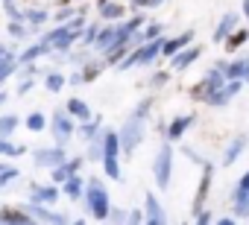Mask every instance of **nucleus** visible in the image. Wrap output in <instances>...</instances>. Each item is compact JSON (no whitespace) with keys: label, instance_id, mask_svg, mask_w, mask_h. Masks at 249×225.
<instances>
[{"label":"nucleus","instance_id":"nucleus-1","mask_svg":"<svg viewBox=\"0 0 249 225\" xmlns=\"http://www.w3.org/2000/svg\"><path fill=\"white\" fill-rule=\"evenodd\" d=\"M85 205H88V210L94 213V219H108V213H111L108 193H106V187H103L97 178H88V187H85Z\"/></svg>","mask_w":249,"mask_h":225},{"label":"nucleus","instance_id":"nucleus-2","mask_svg":"<svg viewBox=\"0 0 249 225\" xmlns=\"http://www.w3.org/2000/svg\"><path fill=\"white\" fill-rule=\"evenodd\" d=\"M161 44H164L161 35H159V38H150V41H144V44H138V50L129 53L117 67H120V70H129V67H135V64H150V62H156V59L161 56Z\"/></svg>","mask_w":249,"mask_h":225},{"label":"nucleus","instance_id":"nucleus-3","mask_svg":"<svg viewBox=\"0 0 249 225\" xmlns=\"http://www.w3.org/2000/svg\"><path fill=\"white\" fill-rule=\"evenodd\" d=\"M117 135H120V149L126 152V155H132L141 146V141H144V117L132 114L126 123H123V129Z\"/></svg>","mask_w":249,"mask_h":225},{"label":"nucleus","instance_id":"nucleus-4","mask_svg":"<svg viewBox=\"0 0 249 225\" xmlns=\"http://www.w3.org/2000/svg\"><path fill=\"white\" fill-rule=\"evenodd\" d=\"M153 173H156V184L161 190H167L170 187V173H173V146L170 144H164L159 149V155L153 161Z\"/></svg>","mask_w":249,"mask_h":225},{"label":"nucleus","instance_id":"nucleus-5","mask_svg":"<svg viewBox=\"0 0 249 225\" xmlns=\"http://www.w3.org/2000/svg\"><path fill=\"white\" fill-rule=\"evenodd\" d=\"M223 85H226V73H223V67H214V70H208V73L199 79V85H196L194 96H196V99H202V102H208V99H211Z\"/></svg>","mask_w":249,"mask_h":225},{"label":"nucleus","instance_id":"nucleus-6","mask_svg":"<svg viewBox=\"0 0 249 225\" xmlns=\"http://www.w3.org/2000/svg\"><path fill=\"white\" fill-rule=\"evenodd\" d=\"M65 161V146L56 144V146H47V149H36V164L38 167H56Z\"/></svg>","mask_w":249,"mask_h":225},{"label":"nucleus","instance_id":"nucleus-7","mask_svg":"<svg viewBox=\"0 0 249 225\" xmlns=\"http://www.w3.org/2000/svg\"><path fill=\"white\" fill-rule=\"evenodd\" d=\"M211 176H214V167H211V164H202V178H199V187H196V196H194V213H199L202 205H205V199H208Z\"/></svg>","mask_w":249,"mask_h":225},{"label":"nucleus","instance_id":"nucleus-8","mask_svg":"<svg viewBox=\"0 0 249 225\" xmlns=\"http://www.w3.org/2000/svg\"><path fill=\"white\" fill-rule=\"evenodd\" d=\"M47 38H50L53 50H71V44L76 41V30H71L68 24H65V27L59 24V30H53V32H50Z\"/></svg>","mask_w":249,"mask_h":225},{"label":"nucleus","instance_id":"nucleus-9","mask_svg":"<svg viewBox=\"0 0 249 225\" xmlns=\"http://www.w3.org/2000/svg\"><path fill=\"white\" fill-rule=\"evenodd\" d=\"M50 123H53V135H56V144H65V141L73 135V123H71V114H62V111H56Z\"/></svg>","mask_w":249,"mask_h":225},{"label":"nucleus","instance_id":"nucleus-10","mask_svg":"<svg viewBox=\"0 0 249 225\" xmlns=\"http://www.w3.org/2000/svg\"><path fill=\"white\" fill-rule=\"evenodd\" d=\"M199 53H202L199 47H191V44H188V47H182L179 53H173V56H170V64H173L176 70H185V67H191V64L199 59Z\"/></svg>","mask_w":249,"mask_h":225},{"label":"nucleus","instance_id":"nucleus-11","mask_svg":"<svg viewBox=\"0 0 249 225\" xmlns=\"http://www.w3.org/2000/svg\"><path fill=\"white\" fill-rule=\"evenodd\" d=\"M144 208H147L144 219H147L150 225H161V222H164V210H161V202L156 199V193H147V199H144Z\"/></svg>","mask_w":249,"mask_h":225},{"label":"nucleus","instance_id":"nucleus-12","mask_svg":"<svg viewBox=\"0 0 249 225\" xmlns=\"http://www.w3.org/2000/svg\"><path fill=\"white\" fill-rule=\"evenodd\" d=\"M94 47L97 50H103V53H108V50H114L117 47V27H103L100 32H97V41H94Z\"/></svg>","mask_w":249,"mask_h":225},{"label":"nucleus","instance_id":"nucleus-13","mask_svg":"<svg viewBox=\"0 0 249 225\" xmlns=\"http://www.w3.org/2000/svg\"><path fill=\"white\" fill-rule=\"evenodd\" d=\"M194 41V30H185L182 35H176V38H164V44H161V53L164 56H173V53H179L182 47H188Z\"/></svg>","mask_w":249,"mask_h":225},{"label":"nucleus","instance_id":"nucleus-14","mask_svg":"<svg viewBox=\"0 0 249 225\" xmlns=\"http://www.w3.org/2000/svg\"><path fill=\"white\" fill-rule=\"evenodd\" d=\"M220 67H223L226 79H243V82H249V59H237L231 64H220Z\"/></svg>","mask_w":249,"mask_h":225},{"label":"nucleus","instance_id":"nucleus-15","mask_svg":"<svg viewBox=\"0 0 249 225\" xmlns=\"http://www.w3.org/2000/svg\"><path fill=\"white\" fill-rule=\"evenodd\" d=\"M234 27H237V15H234V12L223 15V21H220V24H217V30H214V41H217V44H223V41L234 32Z\"/></svg>","mask_w":249,"mask_h":225},{"label":"nucleus","instance_id":"nucleus-16","mask_svg":"<svg viewBox=\"0 0 249 225\" xmlns=\"http://www.w3.org/2000/svg\"><path fill=\"white\" fill-rule=\"evenodd\" d=\"M231 208H234V216H237V219H246V216H249V190L237 187V190L231 193Z\"/></svg>","mask_w":249,"mask_h":225},{"label":"nucleus","instance_id":"nucleus-17","mask_svg":"<svg viewBox=\"0 0 249 225\" xmlns=\"http://www.w3.org/2000/svg\"><path fill=\"white\" fill-rule=\"evenodd\" d=\"M65 111H68L71 117H79V120H88V117H91L88 102H85V99H79V96H71V99H68V105H65Z\"/></svg>","mask_w":249,"mask_h":225},{"label":"nucleus","instance_id":"nucleus-18","mask_svg":"<svg viewBox=\"0 0 249 225\" xmlns=\"http://www.w3.org/2000/svg\"><path fill=\"white\" fill-rule=\"evenodd\" d=\"M194 120H196L194 114H185V117H176V120H173V123L167 126V138H170V141H179V138H182V135L188 132V126H191Z\"/></svg>","mask_w":249,"mask_h":225},{"label":"nucleus","instance_id":"nucleus-19","mask_svg":"<svg viewBox=\"0 0 249 225\" xmlns=\"http://www.w3.org/2000/svg\"><path fill=\"white\" fill-rule=\"evenodd\" d=\"M56 199H59V190H56V187H38V184H33V199H30V202L53 205Z\"/></svg>","mask_w":249,"mask_h":225},{"label":"nucleus","instance_id":"nucleus-20","mask_svg":"<svg viewBox=\"0 0 249 225\" xmlns=\"http://www.w3.org/2000/svg\"><path fill=\"white\" fill-rule=\"evenodd\" d=\"M27 210L33 213V219H44V222H65V216H62V213H50V210H44V208H41V202H30V205H27Z\"/></svg>","mask_w":249,"mask_h":225},{"label":"nucleus","instance_id":"nucleus-21","mask_svg":"<svg viewBox=\"0 0 249 225\" xmlns=\"http://www.w3.org/2000/svg\"><path fill=\"white\" fill-rule=\"evenodd\" d=\"M246 149V138H234L229 146H226V155H223V164L229 167V164H234L237 158H240V152Z\"/></svg>","mask_w":249,"mask_h":225},{"label":"nucleus","instance_id":"nucleus-22","mask_svg":"<svg viewBox=\"0 0 249 225\" xmlns=\"http://www.w3.org/2000/svg\"><path fill=\"white\" fill-rule=\"evenodd\" d=\"M47 50H53V44H50V38L44 35V38H41V44H33L30 50H24V53H21V62H33V59H38V56H44Z\"/></svg>","mask_w":249,"mask_h":225},{"label":"nucleus","instance_id":"nucleus-23","mask_svg":"<svg viewBox=\"0 0 249 225\" xmlns=\"http://www.w3.org/2000/svg\"><path fill=\"white\" fill-rule=\"evenodd\" d=\"M0 222H33L30 210H15V208H3L0 210Z\"/></svg>","mask_w":249,"mask_h":225},{"label":"nucleus","instance_id":"nucleus-24","mask_svg":"<svg viewBox=\"0 0 249 225\" xmlns=\"http://www.w3.org/2000/svg\"><path fill=\"white\" fill-rule=\"evenodd\" d=\"M100 15L111 24V21H117L123 15V6L120 3H111V0H100Z\"/></svg>","mask_w":249,"mask_h":225},{"label":"nucleus","instance_id":"nucleus-25","mask_svg":"<svg viewBox=\"0 0 249 225\" xmlns=\"http://www.w3.org/2000/svg\"><path fill=\"white\" fill-rule=\"evenodd\" d=\"M62 187H65V193H68L71 199H79V196H82V190H85V181H82V178L73 173V176H71V178H68Z\"/></svg>","mask_w":249,"mask_h":225},{"label":"nucleus","instance_id":"nucleus-26","mask_svg":"<svg viewBox=\"0 0 249 225\" xmlns=\"http://www.w3.org/2000/svg\"><path fill=\"white\" fill-rule=\"evenodd\" d=\"M15 129H18V117L15 114H3V117H0V138H9Z\"/></svg>","mask_w":249,"mask_h":225},{"label":"nucleus","instance_id":"nucleus-27","mask_svg":"<svg viewBox=\"0 0 249 225\" xmlns=\"http://www.w3.org/2000/svg\"><path fill=\"white\" fill-rule=\"evenodd\" d=\"M246 38H249V32H246V30H237V32H231V35H229V38H226L223 44H226V50L231 53V50L243 47V41H246Z\"/></svg>","mask_w":249,"mask_h":225},{"label":"nucleus","instance_id":"nucleus-28","mask_svg":"<svg viewBox=\"0 0 249 225\" xmlns=\"http://www.w3.org/2000/svg\"><path fill=\"white\" fill-rule=\"evenodd\" d=\"M65 76L62 73H47V79H44V85H47V91H53V94H59L62 88H65Z\"/></svg>","mask_w":249,"mask_h":225},{"label":"nucleus","instance_id":"nucleus-29","mask_svg":"<svg viewBox=\"0 0 249 225\" xmlns=\"http://www.w3.org/2000/svg\"><path fill=\"white\" fill-rule=\"evenodd\" d=\"M44 126H47V120H44L41 111H33V114L27 117V129H30V132H41Z\"/></svg>","mask_w":249,"mask_h":225},{"label":"nucleus","instance_id":"nucleus-30","mask_svg":"<svg viewBox=\"0 0 249 225\" xmlns=\"http://www.w3.org/2000/svg\"><path fill=\"white\" fill-rule=\"evenodd\" d=\"M24 21H30L33 27H41L47 21V12L44 9H30V12H24Z\"/></svg>","mask_w":249,"mask_h":225},{"label":"nucleus","instance_id":"nucleus-31","mask_svg":"<svg viewBox=\"0 0 249 225\" xmlns=\"http://www.w3.org/2000/svg\"><path fill=\"white\" fill-rule=\"evenodd\" d=\"M27 149L24 146H15V144H9L6 138H0V155H24Z\"/></svg>","mask_w":249,"mask_h":225},{"label":"nucleus","instance_id":"nucleus-32","mask_svg":"<svg viewBox=\"0 0 249 225\" xmlns=\"http://www.w3.org/2000/svg\"><path fill=\"white\" fill-rule=\"evenodd\" d=\"M97 129H100V120H91V117H88V123H82V129H79V135H82L85 141H91V138L97 135Z\"/></svg>","mask_w":249,"mask_h":225},{"label":"nucleus","instance_id":"nucleus-33","mask_svg":"<svg viewBox=\"0 0 249 225\" xmlns=\"http://www.w3.org/2000/svg\"><path fill=\"white\" fill-rule=\"evenodd\" d=\"M12 178H18V170L15 167H3V170H0V187H6Z\"/></svg>","mask_w":249,"mask_h":225},{"label":"nucleus","instance_id":"nucleus-34","mask_svg":"<svg viewBox=\"0 0 249 225\" xmlns=\"http://www.w3.org/2000/svg\"><path fill=\"white\" fill-rule=\"evenodd\" d=\"M159 3H164V0H132L135 9H153V6H159Z\"/></svg>","mask_w":249,"mask_h":225},{"label":"nucleus","instance_id":"nucleus-35","mask_svg":"<svg viewBox=\"0 0 249 225\" xmlns=\"http://www.w3.org/2000/svg\"><path fill=\"white\" fill-rule=\"evenodd\" d=\"M9 35H12V38H24V27H21L18 21H12V24H9Z\"/></svg>","mask_w":249,"mask_h":225},{"label":"nucleus","instance_id":"nucleus-36","mask_svg":"<svg viewBox=\"0 0 249 225\" xmlns=\"http://www.w3.org/2000/svg\"><path fill=\"white\" fill-rule=\"evenodd\" d=\"M97 32H100L97 27H88V30H85V35H82V38H85V44H94V41H97Z\"/></svg>","mask_w":249,"mask_h":225},{"label":"nucleus","instance_id":"nucleus-37","mask_svg":"<svg viewBox=\"0 0 249 225\" xmlns=\"http://www.w3.org/2000/svg\"><path fill=\"white\" fill-rule=\"evenodd\" d=\"M196 222H199V225H202V222H211V213H208V210H199V213H196Z\"/></svg>","mask_w":249,"mask_h":225},{"label":"nucleus","instance_id":"nucleus-38","mask_svg":"<svg viewBox=\"0 0 249 225\" xmlns=\"http://www.w3.org/2000/svg\"><path fill=\"white\" fill-rule=\"evenodd\" d=\"M237 187H243V190H249V170L240 176V181H237Z\"/></svg>","mask_w":249,"mask_h":225},{"label":"nucleus","instance_id":"nucleus-39","mask_svg":"<svg viewBox=\"0 0 249 225\" xmlns=\"http://www.w3.org/2000/svg\"><path fill=\"white\" fill-rule=\"evenodd\" d=\"M129 219H132V222H141V219H144V213H141V210H129Z\"/></svg>","mask_w":249,"mask_h":225},{"label":"nucleus","instance_id":"nucleus-40","mask_svg":"<svg viewBox=\"0 0 249 225\" xmlns=\"http://www.w3.org/2000/svg\"><path fill=\"white\" fill-rule=\"evenodd\" d=\"M164 82H167V73H159V76L153 79V85H164Z\"/></svg>","mask_w":249,"mask_h":225},{"label":"nucleus","instance_id":"nucleus-41","mask_svg":"<svg viewBox=\"0 0 249 225\" xmlns=\"http://www.w3.org/2000/svg\"><path fill=\"white\" fill-rule=\"evenodd\" d=\"M30 88H33V82H24V85H21V88H18V94H21V96H24V94H30Z\"/></svg>","mask_w":249,"mask_h":225},{"label":"nucleus","instance_id":"nucleus-42","mask_svg":"<svg viewBox=\"0 0 249 225\" xmlns=\"http://www.w3.org/2000/svg\"><path fill=\"white\" fill-rule=\"evenodd\" d=\"M68 82H71V85H79V82H82V73H73V76H71Z\"/></svg>","mask_w":249,"mask_h":225},{"label":"nucleus","instance_id":"nucleus-43","mask_svg":"<svg viewBox=\"0 0 249 225\" xmlns=\"http://www.w3.org/2000/svg\"><path fill=\"white\" fill-rule=\"evenodd\" d=\"M243 18H249V0H243Z\"/></svg>","mask_w":249,"mask_h":225},{"label":"nucleus","instance_id":"nucleus-44","mask_svg":"<svg viewBox=\"0 0 249 225\" xmlns=\"http://www.w3.org/2000/svg\"><path fill=\"white\" fill-rule=\"evenodd\" d=\"M3 102H6V94H3V91H0V105H3Z\"/></svg>","mask_w":249,"mask_h":225},{"label":"nucleus","instance_id":"nucleus-45","mask_svg":"<svg viewBox=\"0 0 249 225\" xmlns=\"http://www.w3.org/2000/svg\"><path fill=\"white\" fill-rule=\"evenodd\" d=\"M71 3H73V0H62V6H71Z\"/></svg>","mask_w":249,"mask_h":225},{"label":"nucleus","instance_id":"nucleus-46","mask_svg":"<svg viewBox=\"0 0 249 225\" xmlns=\"http://www.w3.org/2000/svg\"><path fill=\"white\" fill-rule=\"evenodd\" d=\"M3 79H6V76H0V82H3Z\"/></svg>","mask_w":249,"mask_h":225},{"label":"nucleus","instance_id":"nucleus-47","mask_svg":"<svg viewBox=\"0 0 249 225\" xmlns=\"http://www.w3.org/2000/svg\"><path fill=\"white\" fill-rule=\"evenodd\" d=\"M0 170H3V164H0Z\"/></svg>","mask_w":249,"mask_h":225}]
</instances>
